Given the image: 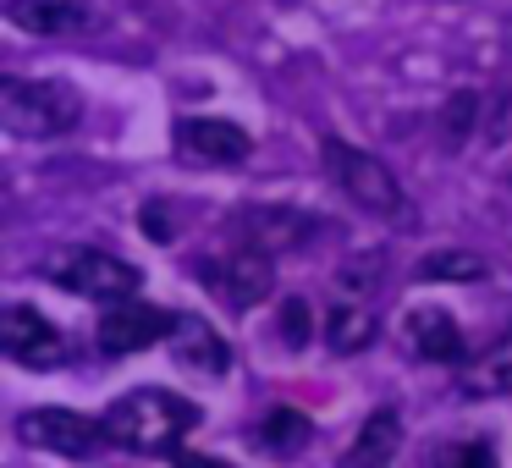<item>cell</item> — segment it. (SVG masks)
<instances>
[{
  "instance_id": "obj_1",
  "label": "cell",
  "mask_w": 512,
  "mask_h": 468,
  "mask_svg": "<svg viewBox=\"0 0 512 468\" xmlns=\"http://www.w3.org/2000/svg\"><path fill=\"white\" fill-rule=\"evenodd\" d=\"M193 424H199V408L188 397H177V391H160V386H138L100 413L105 441L122 446V452H144V457L171 452Z\"/></svg>"
},
{
  "instance_id": "obj_2",
  "label": "cell",
  "mask_w": 512,
  "mask_h": 468,
  "mask_svg": "<svg viewBox=\"0 0 512 468\" xmlns=\"http://www.w3.org/2000/svg\"><path fill=\"white\" fill-rule=\"evenodd\" d=\"M83 116L78 94L56 78H6L0 83V122L17 138H61Z\"/></svg>"
},
{
  "instance_id": "obj_3",
  "label": "cell",
  "mask_w": 512,
  "mask_h": 468,
  "mask_svg": "<svg viewBox=\"0 0 512 468\" xmlns=\"http://www.w3.org/2000/svg\"><path fill=\"white\" fill-rule=\"evenodd\" d=\"M45 281L61 292H72V298H94V303H127L144 287L138 265L105 254V248H61V254H50Z\"/></svg>"
},
{
  "instance_id": "obj_4",
  "label": "cell",
  "mask_w": 512,
  "mask_h": 468,
  "mask_svg": "<svg viewBox=\"0 0 512 468\" xmlns=\"http://www.w3.org/2000/svg\"><path fill=\"white\" fill-rule=\"evenodd\" d=\"M325 171H331V182L358 204V210L380 215V221H408V193L397 188L386 160L364 155V149L342 144V138H325Z\"/></svg>"
},
{
  "instance_id": "obj_5",
  "label": "cell",
  "mask_w": 512,
  "mask_h": 468,
  "mask_svg": "<svg viewBox=\"0 0 512 468\" xmlns=\"http://www.w3.org/2000/svg\"><path fill=\"white\" fill-rule=\"evenodd\" d=\"M199 276L226 309H254V303H265L270 287H276V265H270V254L265 248H248V243L232 248V254H221V259H204Z\"/></svg>"
},
{
  "instance_id": "obj_6",
  "label": "cell",
  "mask_w": 512,
  "mask_h": 468,
  "mask_svg": "<svg viewBox=\"0 0 512 468\" xmlns=\"http://www.w3.org/2000/svg\"><path fill=\"white\" fill-rule=\"evenodd\" d=\"M17 441L39 446V452H61V457H89L105 441L100 419H83L72 408H28L17 419Z\"/></svg>"
},
{
  "instance_id": "obj_7",
  "label": "cell",
  "mask_w": 512,
  "mask_h": 468,
  "mask_svg": "<svg viewBox=\"0 0 512 468\" xmlns=\"http://www.w3.org/2000/svg\"><path fill=\"white\" fill-rule=\"evenodd\" d=\"M0 353L23 369H56L61 358H67V336H61L39 309L12 303V309L0 314Z\"/></svg>"
},
{
  "instance_id": "obj_8",
  "label": "cell",
  "mask_w": 512,
  "mask_h": 468,
  "mask_svg": "<svg viewBox=\"0 0 512 468\" xmlns=\"http://www.w3.org/2000/svg\"><path fill=\"white\" fill-rule=\"evenodd\" d=\"M171 144L188 166H243L248 160V133L237 122H221V116H182L171 127Z\"/></svg>"
},
{
  "instance_id": "obj_9",
  "label": "cell",
  "mask_w": 512,
  "mask_h": 468,
  "mask_svg": "<svg viewBox=\"0 0 512 468\" xmlns=\"http://www.w3.org/2000/svg\"><path fill=\"white\" fill-rule=\"evenodd\" d=\"M171 331H177V314L127 298L100 320V347L122 358V353H144V347H155V342H171Z\"/></svg>"
},
{
  "instance_id": "obj_10",
  "label": "cell",
  "mask_w": 512,
  "mask_h": 468,
  "mask_svg": "<svg viewBox=\"0 0 512 468\" xmlns=\"http://www.w3.org/2000/svg\"><path fill=\"white\" fill-rule=\"evenodd\" d=\"M171 358H177V369H188V375H204V380H221L226 369H232V347H226V336L215 331L210 320H199V314H177V331H171Z\"/></svg>"
},
{
  "instance_id": "obj_11",
  "label": "cell",
  "mask_w": 512,
  "mask_h": 468,
  "mask_svg": "<svg viewBox=\"0 0 512 468\" xmlns=\"http://www.w3.org/2000/svg\"><path fill=\"white\" fill-rule=\"evenodd\" d=\"M402 336H408V347H413L419 358H430V364H457V358L468 353L463 325H457L452 314L441 309V303H419V309H408Z\"/></svg>"
},
{
  "instance_id": "obj_12",
  "label": "cell",
  "mask_w": 512,
  "mask_h": 468,
  "mask_svg": "<svg viewBox=\"0 0 512 468\" xmlns=\"http://www.w3.org/2000/svg\"><path fill=\"white\" fill-rule=\"evenodd\" d=\"M237 232L248 237V248H265V254H281V248H298L303 237H314L320 226L309 215L287 210V204H254V210L237 215Z\"/></svg>"
},
{
  "instance_id": "obj_13",
  "label": "cell",
  "mask_w": 512,
  "mask_h": 468,
  "mask_svg": "<svg viewBox=\"0 0 512 468\" xmlns=\"http://www.w3.org/2000/svg\"><path fill=\"white\" fill-rule=\"evenodd\" d=\"M397 446H402V413L397 408H375L364 419V430L353 435L342 468H391L397 463Z\"/></svg>"
},
{
  "instance_id": "obj_14",
  "label": "cell",
  "mask_w": 512,
  "mask_h": 468,
  "mask_svg": "<svg viewBox=\"0 0 512 468\" xmlns=\"http://www.w3.org/2000/svg\"><path fill=\"white\" fill-rule=\"evenodd\" d=\"M6 17H12V28H28V34L89 28V6L83 0H6Z\"/></svg>"
},
{
  "instance_id": "obj_15",
  "label": "cell",
  "mask_w": 512,
  "mask_h": 468,
  "mask_svg": "<svg viewBox=\"0 0 512 468\" xmlns=\"http://www.w3.org/2000/svg\"><path fill=\"white\" fill-rule=\"evenodd\" d=\"M463 391L468 397H512V325L463 369Z\"/></svg>"
},
{
  "instance_id": "obj_16",
  "label": "cell",
  "mask_w": 512,
  "mask_h": 468,
  "mask_svg": "<svg viewBox=\"0 0 512 468\" xmlns=\"http://www.w3.org/2000/svg\"><path fill=\"white\" fill-rule=\"evenodd\" d=\"M325 342H331V353H364L375 342V309L353 298H336L331 320H325Z\"/></svg>"
},
{
  "instance_id": "obj_17",
  "label": "cell",
  "mask_w": 512,
  "mask_h": 468,
  "mask_svg": "<svg viewBox=\"0 0 512 468\" xmlns=\"http://www.w3.org/2000/svg\"><path fill=\"white\" fill-rule=\"evenodd\" d=\"M309 441V419H303L298 408H270L265 419H259V446L265 452H298V446Z\"/></svg>"
},
{
  "instance_id": "obj_18",
  "label": "cell",
  "mask_w": 512,
  "mask_h": 468,
  "mask_svg": "<svg viewBox=\"0 0 512 468\" xmlns=\"http://www.w3.org/2000/svg\"><path fill=\"white\" fill-rule=\"evenodd\" d=\"M419 281H485V259L474 254H430L419 259Z\"/></svg>"
},
{
  "instance_id": "obj_19",
  "label": "cell",
  "mask_w": 512,
  "mask_h": 468,
  "mask_svg": "<svg viewBox=\"0 0 512 468\" xmlns=\"http://www.w3.org/2000/svg\"><path fill=\"white\" fill-rule=\"evenodd\" d=\"M430 468H496V446L490 441H452L430 452Z\"/></svg>"
},
{
  "instance_id": "obj_20",
  "label": "cell",
  "mask_w": 512,
  "mask_h": 468,
  "mask_svg": "<svg viewBox=\"0 0 512 468\" xmlns=\"http://www.w3.org/2000/svg\"><path fill=\"white\" fill-rule=\"evenodd\" d=\"M474 111H479V94H457L452 105H446V144H463V133L474 127Z\"/></svg>"
},
{
  "instance_id": "obj_21",
  "label": "cell",
  "mask_w": 512,
  "mask_h": 468,
  "mask_svg": "<svg viewBox=\"0 0 512 468\" xmlns=\"http://www.w3.org/2000/svg\"><path fill=\"white\" fill-rule=\"evenodd\" d=\"M309 331H314L309 303H303V298H292L287 309H281V336H287V347H303V342H309Z\"/></svg>"
},
{
  "instance_id": "obj_22",
  "label": "cell",
  "mask_w": 512,
  "mask_h": 468,
  "mask_svg": "<svg viewBox=\"0 0 512 468\" xmlns=\"http://www.w3.org/2000/svg\"><path fill=\"white\" fill-rule=\"evenodd\" d=\"M177 468H232V463H210V457H182Z\"/></svg>"
}]
</instances>
